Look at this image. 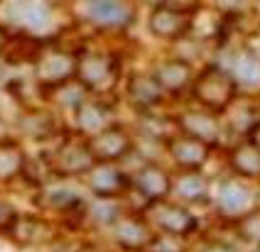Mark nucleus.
<instances>
[{"instance_id":"obj_6","label":"nucleus","mask_w":260,"mask_h":252,"mask_svg":"<svg viewBox=\"0 0 260 252\" xmlns=\"http://www.w3.org/2000/svg\"><path fill=\"white\" fill-rule=\"evenodd\" d=\"M74 69H76V61L67 52H52V54H40L37 57V76L44 83L61 86L64 81H69Z\"/></svg>"},{"instance_id":"obj_2","label":"nucleus","mask_w":260,"mask_h":252,"mask_svg":"<svg viewBox=\"0 0 260 252\" xmlns=\"http://www.w3.org/2000/svg\"><path fill=\"white\" fill-rule=\"evenodd\" d=\"M74 74L79 76V81L93 91H106L108 86H113L118 76V66L116 61H111V57H103V54H91L84 59L76 61V69Z\"/></svg>"},{"instance_id":"obj_19","label":"nucleus","mask_w":260,"mask_h":252,"mask_svg":"<svg viewBox=\"0 0 260 252\" xmlns=\"http://www.w3.org/2000/svg\"><path fill=\"white\" fill-rule=\"evenodd\" d=\"M0 47H3V39H0Z\"/></svg>"},{"instance_id":"obj_8","label":"nucleus","mask_w":260,"mask_h":252,"mask_svg":"<svg viewBox=\"0 0 260 252\" xmlns=\"http://www.w3.org/2000/svg\"><path fill=\"white\" fill-rule=\"evenodd\" d=\"M170 149H172L177 164H182V166H199L204 162V157H206V152H209V145L189 137V135H177L170 142Z\"/></svg>"},{"instance_id":"obj_11","label":"nucleus","mask_w":260,"mask_h":252,"mask_svg":"<svg viewBox=\"0 0 260 252\" xmlns=\"http://www.w3.org/2000/svg\"><path fill=\"white\" fill-rule=\"evenodd\" d=\"M128 91L130 98L138 105H155L159 101V96H162V89L155 81V76H135V78H130Z\"/></svg>"},{"instance_id":"obj_12","label":"nucleus","mask_w":260,"mask_h":252,"mask_svg":"<svg viewBox=\"0 0 260 252\" xmlns=\"http://www.w3.org/2000/svg\"><path fill=\"white\" fill-rule=\"evenodd\" d=\"M233 166L246 174V177H260V145L250 142V145H241L233 152Z\"/></svg>"},{"instance_id":"obj_3","label":"nucleus","mask_w":260,"mask_h":252,"mask_svg":"<svg viewBox=\"0 0 260 252\" xmlns=\"http://www.w3.org/2000/svg\"><path fill=\"white\" fill-rule=\"evenodd\" d=\"M91 157L101 159V162H113L125 157L130 149V137L120 128H106L99 135H93L86 142Z\"/></svg>"},{"instance_id":"obj_4","label":"nucleus","mask_w":260,"mask_h":252,"mask_svg":"<svg viewBox=\"0 0 260 252\" xmlns=\"http://www.w3.org/2000/svg\"><path fill=\"white\" fill-rule=\"evenodd\" d=\"M189 17H191V8L182 10V8H172V5H157L152 13V20H150V30L159 37H179L191 25Z\"/></svg>"},{"instance_id":"obj_17","label":"nucleus","mask_w":260,"mask_h":252,"mask_svg":"<svg viewBox=\"0 0 260 252\" xmlns=\"http://www.w3.org/2000/svg\"><path fill=\"white\" fill-rule=\"evenodd\" d=\"M248 49H250V54H253V61H260V32H255V34L250 37Z\"/></svg>"},{"instance_id":"obj_9","label":"nucleus","mask_w":260,"mask_h":252,"mask_svg":"<svg viewBox=\"0 0 260 252\" xmlns=\"http://www.w3.org/2000/svg\"><path fill=\"white\" fill-rule=\"evenodd\" d=\"M10 233L22 245H40L44 240H49V225L40 218H15Z\"/></svg>"},{"instance_id":"obj_18","label":"nucleus","mask_w":260,"mask_h":252,"mask_svg":"<svg viewBox=\"0 0 260 252\" xmlns=\"http://www.w3.org/2000/svg\"><path fill=\"white\" fill-rule=\"evenodd\" d=\"M209 252H231V250H229V247H221V245H216V247H211Z\"/></svg>"},{"instance_id":"obj_1","label":"nucleus","mask_w":260,"mask_h":252,"mask_svg":"<svg viewBox=\"0 0 260 252\" xmlns=\"http://www.w3.org/2000/svg\"><path fill=\"white\" fill-rule=\"evenodd\" d=\"M194 96L206 108H214V110L229 108L233 103V98H236V81H233V76L229 71L211 66L194 83Z\"/></svg>"},{"instance_id":"obj_5","label":"nucleus","mask_w":260,"mask_h":252,"mask_svg":"<svg viewBox=\"0 0 260 252\" xmlns=\"http://www.w3.org/2000/svg\"><path fill=\"white\" fill-rule=\"evenodd\" d=\"M93 164V157L88 152L86 142H64L54 154V164H52V172L57 174H81L88 172Z\"/></svg>"},{"instance_id":"obj_10","label":"nucleus","mask_w":260,"mask_h":252,"mask_svg":"<svg viewBox=\"0 0 260 252\" xmlns=\"http://www.w3.org/2000/svg\"><path fill=\"white\" fill-rule=\"evenodd\" d=\"M0 54L13 64H20V61H35L40 57V45L32 42L29 37H15V39H8L5 45L0 47Z\"/></svg>"},{"instance_id":"obj_14","label":"nucleus","mask_w":260,"mask_h":252,"mask_svg":"<svg viewBox=\"0 0 260 252\" xmlns=\"http://www.w3.org/2000/svg\"><path fill=\"white\" fill-rule=\"evenodd\" d=\"M88 10H91V15L96 17L99 22H108V25L111 22L113 25L116 22H125L123 17L128 15V8L123 3H93Z\"/></svg>"},{"instance_id":"obj_15","label":"nucleus","mask_w":260,"mask_h":252,"mask_svg":"<svg viewBox=\"0 0 260 252\" xmlns=\"http://www.w3.org/2000/svg\"><path fill=\"white\" fill-rule=\"evenodd\" d=\"M243 223H246V237H253V240H260V213H250V216H246L243 218Z\"/></svg>"},{"instance_id":"obj_16","label":"nucleus","mask_w":260,"mask_h":252,"mask_svg":"<svg viewBox=\"0 0 260 252\" xmlns=\"http://www.w3.org/2000/svg\"><path fill=\"white\" fill-rule=\"evenodd\" d=\"M15 221V213H13V208L8 206L5 201H0V230L3 228H10Z\"/></svg>"},{"instance_id":"obj_7","label":"nucleus","mask_w":260,"mask_h":252,"mask_svg":"<svg viewBox=\"0 0 260 252\" xmlns=\"http://www.w3.org/2000/svg\"><path fill=\"white\" fill-rule=\"evenodd\" d=\"M135 186H138V189H140V191H143L152 203H155V201H162L167 193L172 191V181H170V177H167L159 166H155V164L145 166L143 172L138 174Z\"/></svg>"},{"instance_id":"obj_13","label":"nucleus","mask_w":260,"mask_h":252,"mask_svg":"<svg viewBox=\"0 0 260 252\" xmlns=\"http://www.w3.org/2000/svg\"><path fill=\"white\" fill-rule=\"evenodd\" d=\"M25 157L17 145L13 142H0V179H10L17 172H22Z\"/></svg>"}]
</instances>
